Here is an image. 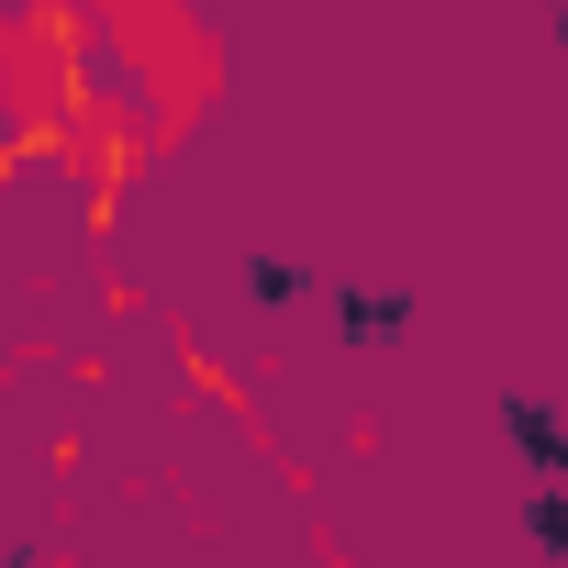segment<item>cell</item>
<instances>
[{"mask_svg":"<svg viewBox=\"0 0 568 568\" xmlns=\"http://www.w3.org/2000/svg\"><path fill=\"white\" fill-rule=\"evenodd\" d=\"M501 435L524 446V468H535V479H557V490H568V424H557L546 402H524V390H501Z\"/></svg>","mask_w":568,"mask_h":568,"instance_id":"6da1fadb","label":"cell"},{"mask_svg":"<svg viewBox=\"0 0 568 568\" xmlns=\"http://www.w3.org/2000/svg\"><path fill=\"white\" fill-rule=\"evenodd\" d=\"M335 324H346V346H390V335H413V291H335Z\"/></svg>","mask_w":568,"mask_h":568,"instance_id":"7a4b0ae2","label":"cell"},{"mask_svg":"<svg viewBox=\"0 0 568 568\" xmlns=\"http://www.w3.org/2000/svg\"><path fill=\"white\" fill-rule=\"evenodd\" d=\"M524 524H535V546H546V557H568V490H557V479H535Z\"/></svg>","mask_w":568,"mask_h":568,"instance_id":"3957f363","label":"cell"}]
</instances>
